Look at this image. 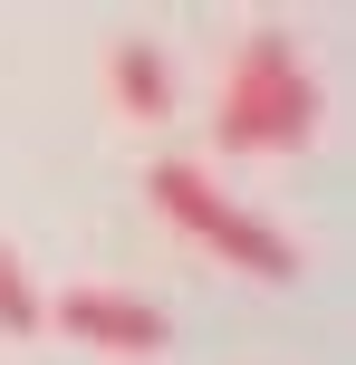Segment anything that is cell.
<instances>
[{
	"label": "cell",
	"mask_w": 356,
	"mask_h": 365,
	"mask_svg": "<svg viewBox=\"0 0 356 365\" xmlns=\"http://www.w3.org/2000/svg\"><path fill=\"white\" fill-rule=\"evenodd\" d=\"M106 87H116L126 115H154V125L173 115V68L154 58V38H116L106 48Z\"/></svg>",
	"instance_id": "277c9868"
},
{
	"label": "cell",
	"mask_w": 356,
	"mask_h": 365,
	"mask_svg": "<svg viewBox=\"0 0 356 365\" xmlns=\"http://www.w3.org/2000/svg\"><path fill=\"white\" fill-rule=\"evenodd\" d=\"M145 192H154V212H173L193 240H203V250H222L241 279H270V289H280V279H299V250H289L270 221H250L231 192H212V173H203V164H154V173H145Z\"/></svg>",
	"instance_id": "7a4b0ae2"
},
{
	"label": "cell",
	"mask_w": 356,
	"mask_h": 365,
	"mask_svg": "<svg viewBox=\"0 0 356 365\" xmlns=\"http://www.w3.org/2000/svg\"><path fill=\"white\" fill-rule=\"evenodd\" d=\"M49 327H68L77 346H96V356H164L173 346V317L154 308V298H126V289H68L49 308Z\"/></svg>",
	"instance_id": "3957f363"
},
{
	"label": "cell",
	"mask_w": 356,
	"mask_h": 365,
	"mask_svg": "<svg viewBox=\"0 0 356 365\" xmlns=\"http://www.w3.org/2000/svg\"><path fill=\"white\" fill-rule=\"evenodd\" d=\"M318 115H327V96H318V77H308L299 38L260 19V29L231 48V68H222V115H212V135H222L231 154H280V145H308Z\"/></svg>",
	"instance_id": "6da1fadb"
},
{
	"label": "cell",
	"mask_w": 356,
	"mask_h": 365,
	"mask_svg": "<svg viewBox=\"0 0 356 365\" xmlns=\"http://www.w3.org/2000/svg\"><path fill=\"white\" fill-rule=\"evenodd\" d=\"M49 327V298L29 289V269H19V250L0 240V336H39Z\"/></svg>",
	"instance_id": "5b68a950"
}]
</instances>
